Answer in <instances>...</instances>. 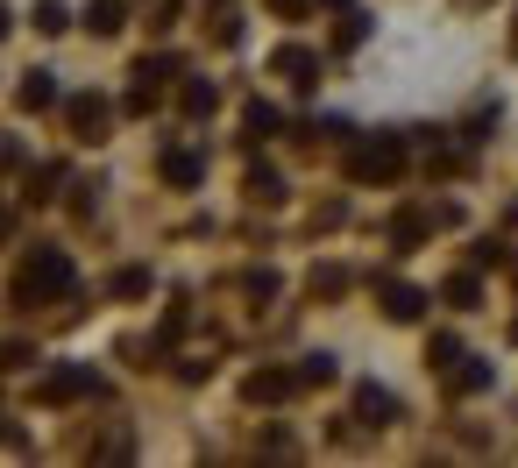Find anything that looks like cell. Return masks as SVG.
<instances>
[{
	"label": "cell",
	"instance_id": "obj_1",
	"mask_svg": "<svg viewBox=\"0 0 518 468\" xmlns=\"http://www.w3.org/2000/svg\"><path fill=\"white\" fill-rule=\"evenodd\" d=\"M57 291H71V256L43 249V256L15 277V298H57Z\"/></svg>",
	"mask_w": 518,
	"mask_h": 468
},
{
	"label": "cell",
	"instance_id": "obj_2",
	"mask_svg": "<svg viewBox=\"0 0 518 468\" xmlns=\"http://www.w3.org/2000/svg\"><path fill=\"white\" fill-rule=\"evenodd\" d=\"M398 164H405V142L398 135H377V142L348 149V178H398Z\"/></svg>",
	"mask_w": 518,
	"mask_h": 468
},
{
	"label": "cell",
	"instance_id": "obj_3",
	"mask_svg": "<svg viewBox=\"0 0 518 468\" xmlns=\"http://www.w3.org/2000/svg\"><path fill=\"white\" fill-rule=\"evenodd\" d=\"M86 390H100L93 369H50V376L36 383V398H43V405H64V398H86Z\"/></svg>",
	"mask_w": 518,
	"mask_h": 468
},
{
	"label": "cell",
	"instance_id": "obj_4",
	"mask_svg": "<svg viewBox=\"0 0 518 468\" xmlns=\"http://www.w3.org/2000/svg\"><path fill=\"white\" fill-rule=\"evenodd\" d=\"M355 419H362V426H391V419H398V398H391V390H377V383H362V390H355Z\"/></svg>",
	"mask_w": 518,
	"mask_h": 468
},
{
	"label": "cell",
	"instance_id": "obj_5",
	"mask_svg": "<svg viewBox=\"0 0 518 468\" xmlns=\"http://www.w3.org/2000/svg\"><path fill=\"white\" fill-rule=\"evenodd\" d=\"M242 390H249L256 405H277V398H291V390H299V376H291V369H256Z\"/></svg>",
	"mask_w": 518,
	"mask_h": 468
},
{
	"label": "cell",
	"instance_id": "obj_6",
	"mask_svg": "<svg viewBox=\"0 0 518 468\" xmlns=\"http://www.w3.org/2000/svg\"><path fill=\"white\" fill-rule=\"evenodd\" d=\"M419 312H426L419 284H384V320H419Z\"/></svg>",
	"mask_w": 518,
	"mask_h": 468
},
{
	"label": "cell",
	"instance_id": "obj_7",
	"mask_svg": "<svg viewBox=\"0 0 518 468\" xmlns=\"http://www.w3.org/2000/svg\"><path fill=\"white\" fill-rule=\"evenodd\" d=\"M270 64H277V71L291 78V86H313V71H320V57H313V50H299V43H284V50H277Z\"/></svg>",
	"mask_w": 518,
	"mask_h": 468
},
{
	"label": "cell",
	"instance_id": "obj_8",
	"mask_svg": "<svg viewBox=\"0 0 518 468\" xmlns=\"http://www.w3.org/2000/svg\"><path fill=\"white\" fill-rule=\"evenodd\" d=\"M71 128H79L86 142H100V128H107V100H100V93H86V100H71Z\"/></svg>",
	"mask_w": 518,
	"mask_h": 468
},
{
	"label": "cell",
	"instance_id": "obj_9",
	"mask_svg": "<svg viewBox=\"0 0 518 468\" xmlns=\"http://www.w3.org/2000/svg\"><path fill=\"white\" fill-rule=\"evenodd\" d=\"M50 100H57V78H50V71H29V78H22V107H29V114H43Z\"/></svg>",
	"mask_w": 518,
	"mask_h": 468
},
{
	"label": "cell",
	"instance_id": "obj_10",
	"mask_svg": "<svg viewBox=\"0 0 518 468\" xmlns=\"http://www.w3.org/2000/svg\"><path fill=\"white\" fill-rule=\"evenodd\" d=\"M164 178H171V185H199V178H206V164H199L192 149H171V156H164Z\"/></svg>",
	"mask_w": 518,
	"mask_h": 468
},
{
	"label": "cell",
	"instance_id": "obj_11",
	"mask_svg": "<svg viewBox=\"0 0 518 468\" xmlns=\"http://www.w3.org/2000/svg\"><path fill=\"white\" fill-rule=\"evenodd\" d=\"M483 383H490V369H483V362H469V355L448 369V390H455V398H469V390H483Z\"/></svg>",
	"mask_w": 518,
	"mask_h": 468
},
{
	"label": "cell",
	"instance_id": "obj_12",
	"mask_svg": "<svg viewBox=\"0 0 518 468\" xmlns=\"http://www.w3.org/2000/svg\"><path fill=\"white\" fill-rule=\"evenodd\" d=\"M86 29H93V36H114V29H121V0H93V8H86Z\"/></svg>",
	"mask_w": 518,
	"mask_h": 468
},
{
	"label": "cell",
	"instance_id": "obj_13",
	"mask_svg": "<svg viewBox=\"0 0 518 468\" xmlns=\"http://www.w3.org/2000/svg\"><path fill=\"white\" fill-rule=\"evenodd\" d=\"M426 362H433L440 376H448V369L462 362V341H455V334H433V348H426Z\"/></svg>",
	"mask_w": 518,
	"mask_h": 468
},
{
	"label": "cell",
	"instance_id": "obj_14",
	"mask_svg": "<svg viewBox=\"0 0 518 468\" xmlns=\"http://www.w3.org/2000/svg\"><path fill=\"white\" fill-rule=\"evenodd\" d=\"M178 100H185V114H213V100H220V93L206 86V78H192V86H185Z\"/></svg>",
	"mask_w": 518,
	"mask_h": 468
},
{
	"label": "cell",
	"instance_id": "obj_15",
	"mask_svg": "<svg viewBox=\"0 0 518 468\" xmlns=\"http://www.w3.org/2000/svg\"><path fill=\"white\" fill-rule=\"evenodd\" d=\"M114 291L121 298H142V291H150V270H114Z\"/></svg>",
	"mask_w": 518,
	"mask_h": 468
},
{
	"label": "cell",
	"instance_id": "obj_16",
	"mask_svg": "<svg viewBox=\"0 0 518 468\" xmlns=\"http://www.w3.org/2000/svg\"><path fill=\"white\" fill-rule=\"evenodd\" d=\"M362 29H369L362 15H341V29H334V43H341V50H355V43H362Z\"/></svg>",
	"mask_w": 518,
	"mask_h": 468
},
{
	"label": "cell",
	"instance_id": "obj_17",
	"mask_svg": "<svg viewBox=\"0 0 518 468\" xmlns=\"http://www.w3.org/2000/svg\"><path fill=\"white\" fill-rule=\"evenodd\" d=\"M249 135H277V107L256 100V107H249Z\"/></svg>",
	"mask_w": 518,
	"mask_h": 468
},
{
	"label": "cell",
	"instance_id": "obj_18",
	"mask_svg": "<svg viewBox=\"0 0 518 468\" xmlns=\"http://www.w3.org/2000/svg\"><path fill=\"white\" fill-rule=\"evenodd\" d=\"M334 376V355H306V369H299V383H327Z\"/></svg>",
	"mask_w": 518,
	"mask_h": 468
},
{
	"label": "cell",
	"instance_id": "obj_19",
	"mask_svg": "<svg viewBox=\"0 0 518 468\" xmlns=\"http://www.w3.org/2000/svg\"><path fill=\"white\" fill-rule=\"evenodd\" d=\"M36 29H43V36H57V29H64V8H57V0H43V8H36Z\"/></svg>",
	"mask_w": 518,
	"mask_h": 468
},
{
	"label": "cell",
	"instance_id": "obj_20",
	"mask_svg": "<svg viewBox=\"0 0 518 468\" xmlns=\"http://www.w3.org/2000/svg\"><path fill=\"white\" fill-rule=\"evenodd\" d=\"M270 8H277V15H306V0H270Z\"/></svg>",
	"mask_w": 518,
	"mask_h": 468
},
{
	"label": "cell",
	"instance_id": "obj_21",
	"mask_svg": "<svg viewBox=\"0 0 518 468\" xmlns=\"http://www.w3.org/2000/svg\"><path fill=\"white\" fill-rule=\"evenodd\" d=\"M0 36H8V8H0Z\"/></svg>",
	"mask_w": 518,
	"mask_h": 468
},
{
	"label": "cell",
	"instance_id": "obj_22",
	"mask_svg": "<svg viewBox=\"0 0 518 468\" xmlns=\"http://www.w3.org/2000/svg\"><path fill=\"white\" fill-rule=\"evenodd\" d=\"M511 50H518V36H511Z\"/></svg>",
	"mask_w": 518,
	"mask_h": 468
},
{
	"label": "cell",
	"instance_id": "obj_23",
	"mask_svg": "<svg viewBox=\"0 0 518 468\" xmlns=\"http://www.w3.org/2000/svg\"><path fill=\"white\" fill-rule=\"evenodd\" d=\"M511 334H518V327H511Z\"/></svg>",
	"mask_w": 518,
	"mask_h": 468
}]
</instances>
